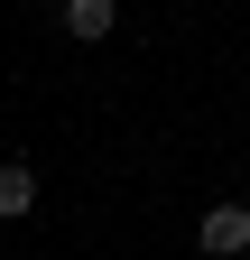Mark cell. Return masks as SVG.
Instances as JSON below:
<instances>
[{"mask_svg": "<svg viewBox=\"0 0 250 260\" xmlns=\"http://www.w3.org/2000/svg\"><path fill=\"white\" fill-rule=\"evenodd\" d=\"M195 242H204L213 260H232V251H250V205H204V223H195Z\"/></svg>", "mask_w": 250, "mask_h": 260, "instance_id": "1", "label": "cell"}, {"mask_svg": "<svg viewBox=\"0 0 250 260\" xmlns=\"http://www.w3.org/2000/svg\"><path fill=\"white\" fill-rule=\"evenodd\" d=\"M120 28V0H65V38H84V47H102Z\"/></svg>", "mask_w": 250, "mask_h": 260, "instance_id": "3", "label": "cell"}, {"mask_svg": "<svg viewBox=\"0 0 250 260\" xmlns=\"http://www.w3.org/2000/svg\"><path fill=\"white\" fill-rule=\"evenodd\" d=\"M28 214H37V168L0 158V223H28Z\"/></svg>", "mask_w": 250, "mask_h": 260, "instance_id": "2", "label": "cell"}]
</instances>
